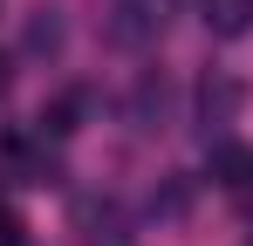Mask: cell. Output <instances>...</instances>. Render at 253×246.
<instances>
[{
    "mask_svg": "<svg viewBox=\"0 0 253 246\" xmlns=\"http://www.w3.org/2000/svg\"><path fill=\"white\" fill-rule=\"evenodd\" d=\"M0 96H7V62H0Z\"/></svg>",
    "mask_w": 253,
    "mask_h": 246,
    "instance_id": "10",
    "label": "cell"
},
{
    "mask_svg": "<svg viewBox=\"0 0 253 246\" xmlns=\"http://www.w3.org/2000/svg\"><path fill=\"white\" fill-rule=\"evenodd\" d=\"M240 103H247V89H240L233 76H206V82H199V123H206V130H212V123H233Z\"/></svg>",
    "mask_w": 253,
    "mask_h": 246,
    "instance_id": "2",
    "label": "cell"
},
{
    "mask_svg": "<svg viewBox=\"0 0 253 246\" xmlns=\"http://www.w3.org/2000/svg\"><path fill=\"white\" fill-rule=\"evenodd\" d=\"M83 96H62V103H48L42 110V137H76V130H83Z\"/></svg>",
    "mask_w": 253,
    "mask_h": 246,
    "instance_id": "8",
    "label": "cell"
},
{
    "mask_svg": "<svg viewBox=\"0 0 253 246\" xmlns=\"http://www.w3.org/2000/svg\"><path fill=\"white\" fill-rule=\"evenodd\" d=\"M212 178L226 192H253V151L247 144H212Z\"/></svg>",
    "mask_w": 253,
    "mask_h": 246,
    "instance_id": "4",
    "label": "cell"
},
{
    "mask_svg": "<svg viewBox=\"0 0 253 246\" xmlns=\"http://www.w3.org/2000/svg\"><path fill=\"white\" fill-rule=\"evenodd\" d=\"M83 246H137V233H130L110 205H103V212H96V205H83Z\"/></svg>",
    "mask_w": 253,
    "mask_h": 246,
    "instance_id": "6",
    "label": "cell"
},
{
    "mask_svg": "<svg viewBox=\"0 0 253 246\" xmlns=\"http://www.w3.org/2000/svg\"><path fill=\"white\" fill-rule=\"evenodd\" d=\"M158 0H103V35L117 41V48H144V41L158 35Z\"/></svg>",
    "mask_w": 253,
    "mask_h": 246,
    "instance_id": "1",
    "label": "cell"
},
{
    "mask_svg": "<svg viewBox=\"0 0 253 246\" xmlns=\"http://www.w3.org/2000/svg\"><path fill=\"white\" fill-rule=\"evenodd\" d=\"M199 14H206V28L219 41H240L253 28V0H199Z\"/></svg>",
    "mask_w": 253,
    "mask_h": 246,
    "instance_id": "3",
    "label": "cell"
},
{
    "mask_svg": "<svg viewBox=\"0 0 253 246\" xmlns=\"http://www.w3.org/2000/svg\"><path fill=\"white\" fill-rule=\"evenodd\" d=\"M21 41H28V55H62V41H69V28H62V7H35Z\"/></svg>",
    "mask_w": 253,
    "mask_h": 246,
    "instance_id": "5",
    "label": "cell"
},
{
    "mask_svg": "<svg viewBox=\"0 0 253 246\" xmlns=\"http://www.w3.org/2000/svg\"><path fill=\"white\" fill-rule=\"evenodd\" d=\"M0 246H28V219H21L7 199H0Z\"/></svg>",
    "mask_w": 253,
    "mask_h": 246,
    "instance_id": "9",
    "label": "cell"
},
{
    "mask_svg": "<svg viewBox=\"0 0 253 246\" xmlns=\"http://www.w3.org/2000/svg\"><path fill=\"white\" fill-rule=\"evenodd\" d=\"M165 110H171V82H165V76H144V82H137V103H130L137 130H158Z\"/></svg>",
    "mask_w": 253,
    "mask_h": 246,
    "instance_id": "7",
    "label": "cell"
}]
</instances>
